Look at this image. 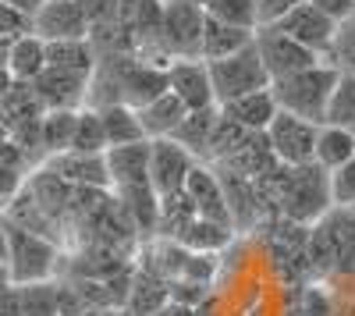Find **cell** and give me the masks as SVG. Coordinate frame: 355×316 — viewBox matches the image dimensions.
I'll return each instance as SVG.
<instances>
[{"label": "cell", "mask_w": 355, "mask_h": 316, "mask_svg": "<svg viewBox=\"0 0 355 316\" xmlns=\"http://www.w3.org/2000/svg\"><path fill=\"white\" fill-rule=\"evenodd\" d=\"M57 260H61V252H57V245L46 235H36L28 227H18L8 220V267L4 270H8V281L15 288L50 281L57 270Z\"/></svg>", "instance_id": "3957f363"}, {"label": "cell", "mask_w": 355, "mask_h": 316, "mask_svg": "<svg viewBox=\"0 0 355 316\" xmlns=\"http://www.w3.org/2000/svg\"><path fill=\"white\" fill-rule=\"evenodd\" d=\"M327 188H331V207L334 210H355V160L331 170Z\"/></svg>", "instance_id": "4dcf8cb0"}, {"label": "cell", "mask_w": 355, "mask_h": 316, "mask_svg": "<svg viewBox=\"0 0 355 316\" xmlns=\"http://www.w3.org/2000/svg\"><path fill=\"white\" fill-rule=\"evenodd\" d=\"M78 8L89 21V36L117 25V18H121V0H78Z\"/></svg>", "instance_id": "1f68e13d"}, {"label": "cell", "mask_w": 355, "mask_h": 316, "mask_svg": "<svg viewBox=\"0 0 355 316\" xmlns=\"http://www.w3.org/2000/svg\"><path fill=\"white\" fill-rule=\"evenodd\" d=\"M202 11H206V18L234 25V28H259L256 0H206Z\"/></svg>", "instance_id": "f546056e"}, {"label": "cell", "mask_w": 355, "mask_h": 316, "mask_svg": "<svg viewBox=\"0 0 355 316\" xmlns=\"http://www.w3.org/2000/svg\"><path fill=\"white\" fill-rule=\"evenodd\" d=\"M171 306L167 295V281L160 274H135L128 281V299H125V313L121 316H157L160 309Z\"/></svg>", "instance_id": "e0dca14e"}, {"label": "cell", "mask_w": 355, "mask_h": 316, "mask_svg": "<svg viewBox=\"0 0 355 316\" xmlns=\"http://www.w3.org/2000/svg\"><path fill=\"white\" fill-rule=\"evenodd\" d=\"M274 28H281L284 36H291L295 43H302L306 50H313L316 57H323L331 50V43H334V28H338V21L334 18H327L323 11H316L309 0H302L299 8H291Z\"/></svg>", "instance_id": "9c48e42d"}, {"label": "cell", "mask_w": 355, "mask_h": 316, "mask_svg": "<svg viewBox=\"0 0 355 316\" xmlns=\"http://www.w3.org/2000/svg\"><path fill=\"white\" fill-rule=\"evenodd\" d=\"M15 299H18L21 316H61V306H57V284L53 281L21 284V288H15Z\"/></svg>", "instance_id": "4316f807"}, {"label": "cell", "mask_w": 355, "mask_h": 316, "mask_svg": "<svg viewBox=\"0 0 355 316\" xmlns=\"http://www.w3.org/2000/svg\"><path fill=\"white\" fill-rule=\"evenodd\" d=\"M252 43L259 50V61H263L266 75H270V82L288 78V75H299V71H306V68L323 61V57H316L302 43H295L291 36H284L281 28H274V25H259Z\"/></svg>", "instance_id": "8992f818"}, {"label": "cell", "mask_w": 355, "mask_h": 316, "mask_svg": "<svg viewBox=\"0 0 355 316\" xmlns=\"http://www.w3.org/2000/svg\"><path fill=\"white\" fill-rule=\"evenodd\" d=\"M25 33H33V18L0 0V43H11V40H18Z\"/></svg>", "instance_id": "d6a6232c"}, {"label": "cell", "mask_w": 355, "mask_h": 316, "mask_svg": "<svg viewBox=\"0 0 355 316\" xmlns=\"http://www.w3.org/2000/svg\"><path fill=\"white\" fill-rule=\"evenodd\" d=\"M157 316H196V309H185V306H167V309H160Z\"/></svg>", "instance_id": "74e56055"}, {"label": "cell", "mask_w": 355, "mask_h": 316, "mask_svg": "<svg viewBox=\"0 0 355 316\" xmlns=\"http://www.w3.org/2000/svg\"><path fill=\"white\" fill-rule=\"evenodd\" d=\"M8 71L15 82L28 85L46 71V43L36 33H25L8 43Z\"/></svg>", "instance_id": "2e32d148"}, {"label": "cell", "mask_w": 355, "mask_h": 316, "mask_svg": "<svg viewBox=\"0 0 355 316\" xmlns=\"http://www.w3.org/2000/svg\"><path fill=\"white\" fill-rule=\"evenodd\" d=\"M4 210H8V199H4V195H0V217H4Z\"/></svg>", "instance_id": "f35d334b"}, {"label": "cell", "mask_w": 355, "mask_h": 316, "mask_svg": "<svg viewBox=\"0 0 355 316\" xmlns=\"http://www.w3.org/2000/svg\"><path fill=\"white\" fill-rule=\"evenodd\" d=\"M28 85H33L43 110H78L85 107V96H89V78L71 75V71H53V68H46Z\"/></svg>", "instance_id": "7c38bea8"}, {"label": "cell", "mask_w": 355, "mask_h": 316, "mask_svg": "<svg viewBox=\"0 0 355 316\" xmlns=\"http://www.w3.org/2000/svg\"><path fill=\"white\" fill-rule=\"evenodd\" d=\"M46 167L75 188H110L103 153H61V157H50Z\"/></svg>", "instance_id": "5bb4252c"}, {"label": "cell", "mask_w": 355, "mask_h": 316, "mask_svg": "<svg viewBox=\"0 0 355 316\" xmlns=\"http://www.w3.org/2000/svg\"><path fill=\"white\" fill-rule=\"evenodd\" d=\"M46 68H53V71H71V75H82V78H93V68H96L93 40H61V43H46Z\"/></svg>", "instance_id": "603a6c76"}, {"label": "cell", "mask_w": 355, "mask_h": 316, "mask_svg": "<svg viewBox=\"0 0 355 316\" xmlns=\"http://www.w3.org/2000/svg\"><path fill=\"white\" fill-rule=\"evenodd\" d=\"M220 114L227 121H234L242 132L249 135H263L270 128V121L277 118V103H274V93L270 89H256V93H245L239 100H231L220 107Z\"/></svg>", "instance_id": "9a60e30c"}, {"label": "cell", "mask_w": 355, "mask_h": 316, "mask_svg": "<svg viewBox=\"0 0 355 316\" xmlns=\"http://www.w3.org/2000/svg\"><path fill=\"white\" fill-rule=\"evenodd\" d=\"M277 203L281 213L291 224L313 227L316 220L327 217L331 210V188H327V170H320L316 164L302 167H277Z\"/></svg>", "instance_id": "6da1fadb"}, {"label": "cell", "mask_w": 355, "mask_h": 316, "mask_svg": "<svg viewBox=\"0 0 355 316\" xmlns=\"http://www.w3.org/2000/svg\"><path fill=\"white\" fill-rule=\"evenodd\" d=\"M334 85H338V71L320 61V64H313V68H306L299 75L270 82V93H274L277 110L295 114V118H306L313 125H323Z\"/></svg>", "instance_id": "7a4b0ae2"}, {"label": "cell", "mask_w": 355, "mask_h": 316, "mask_svg": "<svg viewBox=\"0 0 355 316\" xmlns=\"http://www.w3.org/2000/svg\"><path fill=\"white\" fill-rule=\"evenodd\" d=\"M182 192L189 195V203L196 207V217L214 220V224H224V227H231V231H234L231 210H227V203H224V188H220V178H217L214 167H206V164L196 160Z\"/></svg>", "instance_id": "8fae6325"}, {"label": "cell", "mask_w": 355, "mask_h": 316, "mask_svg": "<svg viewBox=\"0 0 355 316\" xmlns=\"http://www.w3.org/2000/svg\"><path fill=\"white\" fill-rule=\"evenodd\" d=\"M196 157L182 150L174 139H150V185L160 199H171L185 188V178Z\"/></svg>", "instance_id": "52a82bcc"}, {"label": "cell", "mask_w": 355, "mask_h": 316, "mask_svg": "<svg viewBox=\"0 0 355 316\" xmlns=\"http://www.w3.org/2000/svg\"><path fill=\"white\" fill-rule=\"evenodd\" d=\"M355 160V135L338 128V125H320L316 132V150H313V164L320 170H338L345 164Z\"/></svg>", "instance_id": "7402d4cb"}, {"label": "cell", "mask_w": 355, "mask_h": 316, "mask_svg": "<svg viewBox=\"0 0 355 316\" xmlns=\"http://www.w3.org/2000/svg\"><path fill=\"white\" fill-rule=\"evenodd\" d=\"M8 267V220L0 217V270Z\"/></svg>", "instance_id": "8d00e7d4"}, {"label": "cell", "mask_w": 355, "mask_h": 316, "mask_svg": "<svg viewBox=\"0 0 355 316\" xmlns=\"http://www.w3.org/2000/svg\"><path fill=\"white\" fill-rule=\"evenodd\" d=\"M217 118H220V107L189 110L185 121L171 132V139H174L182 150H189L196 160H206V153H210V135H214V128H217Z\"/></svg>", "instance_id": "ffe728a7"}, {"label": "cell", "mask_w": 355, "mask_h": 316, "mask_svg": "<svg viewBox=\"0 0 355 316\" xmlns=\"http://www.w3.org/2000/svg\"><path fill=\"white\" fill-rule=\"evenodd\" d=\"M68 153H107V139L100 114L93 107H78L75 114V135H71V150Z\"/></svg>", "instance_id": "83f0119b"}, {"label": "cell", "mask_w": 355, "mask_h": 316, "mask_svg": "<svg viewBox=\"0 0 355 316\" xmlns=\"http://www.w3.org/2000/svg\"><path fill=\"white\" fill-rule=\"evenodd\" d=\"M139 114V125L146 132V139H171V132L185 121V103L178 100L174 93H160L157 100H150L146 107L135 110Z\"/></svg>", "instance_id": "d6986e66"}, {"label": "cell", "mask_w": 355, "mask_h": 316, "mask_svg": "<svg viewBox=\"0 0 355 316\" xmlns=\"http://www.w3.org/2000/svg\"><path fill=\"white\" fill-rule=\"evenodd\" d=\"M309 4L334 21H345L348 15H355V0H309Z\"/></svg>", "instance_id": "e575fe53"}, {"label": "cell", "mask_w": 355, "mask_h": 316, "mask_svg": "<svg viewBox=\"0 0 355 316\" xmlns=\"http://www.w3.org/2000/svg\"><path fill=\"white\" fill-rule=\"evenodd\" d=\"M252 36H256V28H234V25H224V21L206 18L199 57H202L206 64H210V61H224V57L245 50V46L252 43Z\"/></svg>", "instance_id": "ac0fdd59"}, {"label": "cell", "mask_w": 355, "mask_h": 316, "mask_svg": "<svg viewBox=\"0 0 355 316\" xmlns=\"http://www.w3.org/2000/svg\"><path fill=\"white\" fill-rule=\"evenodd\" d=\"M323 64H331L338 75H352L355 78V15L338 21L334 43H331L327 53H323Z\"/></svg>", "instance_id": "484cf974"}, {"label": "cell", "mask_w": 355, "mask_h": 316, "mask_svg": "<svg viewBox=\"0 0 355 316\" xmlns=\"http://www.w3.org/2000/svg\"><path fill=\"white\" fill-rule=\"evenodd\" d=\"M302 0H256V15H259V25H277L291 8H299Z\"/></svg>", "instance_id": "836d02e7"}, {"label": "cell", "mask_w": 355, "mask_h": 316, "mask_svg": "<svg viewBox=\"0 0 355 316\" xmlns=\"http://www.w3.org/2000/svg\"><path fill=\"white\" fill-rule=\"evenodd\" d=\"M323 125H338V128H345V132L355 135V78L352 75H338V85H334V93H331Z\"/></svg>", "instance_id": "f1b7e54d"}, {"label": "cell", "mask_w": 355, "mask_h": 316, "mask_svg": "<svg viewBox=\"0 0 355 316\" xmlns=\"http://www.w3.org/2000/svg\"><path fill=\"white\" fill-rule=\"evenodd\" d=\"M256 40V36H252ZM210 82H214V103L224 107L231 100H239L245 93L256 89H270V75H266L263 61H259V50L256 43H249L245 50L224 57V61H210Z\"/></svg>", "instance_id": "277c9868"}, {"label": "cell", "mask_w": 355, "mask_h": 316, "mask_svg": "<svg viewBox=\"0 0 355 316\" xmlns=\"http://www.w3.org/2000/svg\"><path fill=\"white\" fill-rule=\"evenodd\" d=\"M4 4H11L15 11H21V15H28V18H33V15L40 11V4H43V0H4Z\"/></svg>", "instance_id": "d590c367"}, {"label": "cell", "mask_w": 355, "mask_h": 316, "mask_svg": "<svg viewBox=\"0 0 355 316\" xmlns=\"http://www.w3.org/2000/svg\"><path fill=\"white\" fill-rule=\"evenodd\" d=\"M33 33L43 43L61 40H89V21L78 8V0H43L33 15Z\"/></svg>", "instance_id": "30bf717a"}, {"label": "cell", "mask_w": 355, "mask_h": 316, "mask_svg": "<svg viewBox=\"0 0 355 316\" xmlns=\"http://www.w3.org/2000/svg\"><path fill=\"white\" fill-rule=\"evenodd\" d=\"M100 114V125H103V139H107V150L114 146H132V142H146V132L139 125V114L125 103H107V107H93Z\"/></svg>", "instance_id": "44dd1931"}, {"label": "cell", "mask_w": 355, "mask_h": 316, "mask_svg": "<svg viewBox=\"0 0 355 316\" xmlns=\"http://www.w3.org/2000/svg\"><path fill=\"white\" fill-rule=\"evenodd\" d=\"M167 93H174L185 103V110H210L214 103V82H210V68L199 57H178L167 68Z\"/></svg>", "instance_id": "ba28073f"}, {"label": "cell", "mask_w": 355, "mask_h": 316, "mask_svg": "<svg viewBox=\"0 0 355 316\" xmlns=\"http://www.w3.org/2000/svg\"><path fill=\"white\" fill-rule=\"evenodd\" d=\"M231 227H224V224H214V220H202V217H196L182 235H178L174 242H182L185 249H192V252H206V256H214V252H220L227 242H231Z\"/></svg>", "instance_id": "d4e9b609"}, {"label": "cell", "mask_w": 355, "mask_h": 316, "mask_svg": "<svg viewBox=\"0 0 355 316\" xmlns=\"http://www.w3.org/2000/svg\"><path fill=\"white\" fill-rule=\"evenodd\" d=\"M316 132H320V125L277 110V118L270 121V128L263 132V139H266V150H270V157H274L281 167H302V164H313Z\"/></svg>", "instance_id": "5b68a950"}, {"label": "cell", "mask_w": 355, "mask_h": 316, "mask_svg": "<svg viewBox=\"0 0 355 316\" xmlns=\"http://www.w3.org/2000/svg\"><path fill=\"white\" fill-rule=\"evenodd\" d=\"M110 188H132V185H150V139L132 142V146H114L103 153Z\"/></svg>", "instance_id": "4fadbf2b"}, {"label": "cell", "mask_w": 355, "mask_h": 316, "mask_svg": "<svg viewBox=\"0 0 355 316\" xmlns=\"http://www.w3.org/2000/svg\"><path fill=\"white\" fill-rule=\"evenodd\" d=\"M75 114H78V110H46V114H43V121H40V150L46 153V160L71 150Z\"/></svg>", "instance_id": "cb8c5ba5"}]
</instances>
